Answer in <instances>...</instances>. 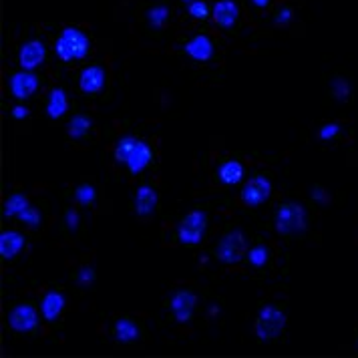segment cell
<instances>
[{"instance_id":"1","label":"cell","mask_w":358,"mask_h":358,"mask_svg":"<svg viewBox=\"0 0 358 358\" xmlns=\"http://www.w3.org/2000/svg\"><path fill=\"white\" fill-rule=\"evenodd\" d=\"M57 55L63 61H73V59H83L89 50V38L79 31V29H65L63 34L57 41Z\"/></svg>"},{"instance_id":"2","label":"cell","mask_w":358,"mask_h":358,"mask_svg":"<svg viewBox=\"0 0 358 358\" xmlns=\"http://www.w3.org/2000/svg\"><path fill=\"white\" fill-rule=\"evenodd\" d=\"M306 210L302 203H296V201H290V203H284L280 208V212L276 215V229L280 234H300L306 229Z\"/></svg>"},{"instance_id":"3","label":"cell","mask_w":358,"mask_h":358,"mask_svg":"<svg viewBox=\"0 0 358 358\" xmlns=\"http://www.w3.org/2000/svg\"><path fill=\"white\" fill-rule=\"evenodd\" d=\"M284 326H286L284 312L278 310L276 306H266L260 312V316H258L256 332H258V336H260L262 341H268V338H276Z\"/></svg>"},{"instance_id":"4","label":"cell","mask_w":358,"mask_h":358,"mask_svg":"<svg viewBox=\"0 0 358 358\" xmlns=\"http://www.w3.org/2000/svg\"><path fill=\"white\" fill-rule=\"evenodd\" d=\"M245 248H248V242H245L244 231L234 229L228 236H224V240L217 245V258L224 264H236L244 258Z\"/></svg>"},{"instance_id":"5","label":"cell","mask_w":358,"mask_h":358,"mask_svg":"<svg viewBox=\"0 0 358 358\" xmlns=\"http://www.w3.org/2000/svg\"><path fill=\"white\" fill-rule=\"evenodd\" d=\"M206 213L203 212H192L179 226V240L183 244H197L203 234H206Z\"/></svg>"},{"instance_id":"6","label":"cell","mask_w":358,"mask_h":358,"mask_svg":"<svg viewBox=\"0 0 358 358\" xmlns=\"http://www.w3.org/2000/svg\"><path fill=\"white\" fill-rule=\"evenodd\" d=\"M272 192V185L266 178H254L248 181V185L244 187V201L248 206H260L264 203Z\"/></svg>"},{"instance_id":"7","label":"cell","mask_w":358,"mask_h":358,"mask_svg":"<svg viewBox=\"0 0 358 358\" xmlns=\"http://www.w3.org/2000/svg\"><path fill=\"white\" fill-rule=\"evenodd\" d=\"M238 15H240V8L234 0H220L213 6V20L224 29H231L238 20Z\"/></svg>"},{"instance_id":"8","label":"cell","mask_w":358,"mask_h":358,"mask_svg":"<svg viewBox=\"0 0 358 358\" xmlns=\"http://www.w3.org/2000/svg\"><path fill=\"white\" fill-rule=\"evenodd\" d=\"M196 308V296L192 292H178L171 298V310H173V316L178 318V322H187L194 314Z\"/></svg>"},{"instance_id":"9","label":"cell","mask_w":358,"mask_h":358,"mask_svg":"<svg viewBox=\"0 0 358 358\" xmlns=\"http://www.w3.org/2000/svg\"><path fill=\"white\" fill-rule=\"evenodd\" d=\"M45 61V45L41 41H29L20 49V65L22 69H34Z\"/></svg>"},{"instance_id":"10","label":"cell","mask_w":358,"mask_h":358,"mask_svg":"<svg viewBox=\"0 0 358 358\" xmlns=\"http://www.w3.org/2000/svg\"><path fill=\"white\" fill-rule=\"evenodd\" d=\"M36 322H38V316H36V310L33 306H18L10 314V326L18 332L31 330L36 326Z\"/></svg>"},{"instance_id":"11","label":"cell","mask_w":358,"mask_h":358,"mask_svg":"<svg viewBox=\"0 0 358 358\" xmlns=\"http://www.w3.org/2000/svg\"><path fill=\"white\" fill-rule=\"evenodd\" d=\"M105 85V71L101 66H89L81 73V89L85 93H97Z\"/></svg>"},{"instance_id":"12","label":"cell","mask_w":358,"mask_h":358,"mask_svg":"<svg viewBox=\"0 0 358 358\" xmlns=\"http://www.w3.org/2000/svg\"><path fill=\"white\" fill-rule=\"evenodd\" d=\"M10 89H13V93L17 95L18 99H27L31 97L34 93V89H36V77L31 75V73H17L15 77H13V81H10Z\"/></svg>"},{"instance_id":"13","label":"cell","mask_w":358,"mask_h":358,"mask_svg":"<svg viewBox=\"0 0 358 358\" xmlns=\"http://www.w3.org/2000/svg\"><path fill=\"white\" fill-rule=\"evenodd\" d=\"M185 50L189 57H194L196 61H208L210 57L213 55V47L212 41L203 34H199L196 38H192L187 45H185Z\"/></svg>"},{"instance_id":"14","label":"cell","mask_w":358,"mask_h":358,"mask_svg":"<svg viewBox=\"0 0 358 358\" xmlns=\"http://www.w3.org/2000/svg\"><path fill=\"white\" fill-rule=\"evenodd\" d=\"M149 159H151V149H149V145L143 143V141H137L135 147H133V151H131L129 159H127V165H129V169L133 173H139V171L145 169Z\"/></svg>"},{"instance_id":"15","label":"cell","mask_w":358,"mask_h":358,"mask_svg":"<svg viewBox=\"0 0 358 358\" xmlns=\"http://www.w3.org/2000/svg\"><path fill=\"white\" fill-rule=\"evenodd\" d=\"M155 206H157V194L147 185L139 187L137 197H135V212L139 215H149L155 210Z\"/></svg>"},{"instance_id":"16","label":"cell","mask_w":358,"mask_h":358,"mask_svg":"<svg viewBox=\"0 0 358 358\" xmlns=\"http://www.w3.org/2000/svg\"><path fill=\"white\" fill-rule=\"evenodd\" d=\"M22 245H24V240L18 231H4L0 236V252L4 258H15Z\"/></svg>"},{"instance_id":"17","label":"cell","mask_w":358,"mask_h":358,"mask_svg":"<svg viewBox=\"0 0 358 358\" xmlns=\"http://www.w3.org/2000/svg\"><path fill=\"white\" fill-rule=\"evenodd\" d=\"M63 306H65V298H63L61 294H47V298L43 300V314H45V318H47V320H55V318L61 314Z\"/></svg>"},{"instance_id":"18","label":"cell","mask_w":358,"mask_h":358,"mask_svg":"<svg viewBox=\"0 0 358 358\" xmlns=\"http://www.w3.org/2000/svg\"><path fill=\"white\" fill-rule=\"evenodd\" d=\"M242 176H244V167L238 162H228L220 167V179H222L224 183H228V185L238 183V181L242 179Z\"/></svg>"},{"instance_id":"19","label":"cell","mask_w":358,"mask_h":358,"mask_svg":"<svg viewBox=\"0 0 358 358\" xmlns=\"http://www.w3.org/2000/svg\"><path fill=\"white\" fill-rule=\"evenodd\" d=\"M49 115L52 119H57V117H61V115L66 111V97H65V91L63 89H55L52 93H50V101H49Z\"/></svg>"},{"instance_id":"20","label":"cell","mask_w":358,"mask_h":358,"mask_svg":"<svg viewBox=\"0 0 358 358\" xmlns=\"http://www.w3.org/2000/svg\"><path fill=\"white\" fill-rule=\"evenodd\" d=\"M115 330H117V338L121 342H131L139 336V328L133 324L131 320H127V318L119 320L117 326H115Z\"/></svg>"},{"instance_id":"21","label":"cell","mask_w":358,"mask_h":358,"mask_svg":"<svg viewBox=\"0 0 358 358\" xmlns=\"http://www.w3.org/2000/svg\"><path fill=\"white\" fill-rule=\"evenodd\" d=\"M167 18H169V8L167 6H153V8H149L147 10V20H149V24L153 27V29H162L163 24L167 22Z\"/></svg>"},{"instance_id":"22","label":"cell","mask_w":358,"mask_h":358,"mask_svg":"<svg viewBox=\"0 0 358 358\" xmlns=\"http://www.w3.org/2000/svg\"><path fill=\"white\" fill-rule=\"evenodd\" d=\"M89 127H91V121L87 117H83V115H77V117H73V121L69 125V135L79 139V137H83L89 131Z\"/></svg>"},{"instance_id":"23","label":"cell","mask_w":358,"mask_h":358,"mask_svg":"<svg viewBox=\"0 0 358 358\" xmlns=\"http://www.w3.org/2000/svg\"><path fill=\"white\" fill-rule=\"evenodd\" d=\"M29 208V201L24 196H13L8 201H6V208H4V213L6 215H20Z\"/></svg>"},{"instance_id":"24","label":"cell","mask_w":358,"mask_h":358,"mask_svg":"<svg viewBox=\"0 0 358 358\" xmlns=\"http://www.w3.org/2000/svg\"><path fill=\"white\" fill-rule=\"evenodd\" d=\"M137 143V139H133V137H123L121 141H119V145H117V151H115V157H117V162H125L129 159L131 151H133V147Z\"/></svg>"},{"instance_id":"25","label":"cell","mask_w":358,"mask_h":358,"mask_svg":"<svg viewBox=\"0 0 358 358\" xmlns=\"http://www.w3.org/2000/svg\"><path fill=\"white\" fill-rule=\"evenodd\" d=\"M250 262L254 264V266H264L266 262H268V248L266 245H256L254 250H250Z\"/></svg>"},{"instance_id":"26","label":"cell","mask_w":358,"mask_h":358,"mask_svg":"<svg viewBox=\"0 0 358 358\" xmlns=\"http://www.w3.org/2000/svg\"><path fill=\"white\" fill-rule=\"evenodd\" d=\"M189 15L194 18H208V15H210V8H208V4L206 2H201V0H194V2H189Z\"/></svg>"},{"instance_id":"27","label":"cell","mask_w":358,"mask_h":358,"mask_svg":"<svg viewBox=\"0 0 358 358\" xmlns=\"http://www.w3.org/2000/svg\"><path fill=\"white\" fill-rule=\"evenodd\" d=\"M18 217H20L24 224H29L31 228H36V226L41 224V213H38V210H36V208H31V206H29L24 212L20 213Z\"/></svg>"},{"instance_id":"28","label":"cell","mask_w":358,"mask_h":358,"mask_svg":"<svg viewBox=\"0 0 358 358\" xmlns=\"http://www.w3.org/2000/svg\"><path fill=\"white\" fill-rule=\"evenodd\" d=\"M332 91H334V95L338 101H346L348 99V93H350V87H348V83L344 81V79H334L332 83Z\"/></svg>"},{"instance_id":"29","label":"cell","mask_w":358,"mask_h":358,"mask_svg":"<svg viewBox=\"0 0 358 358\" xmlns=\"http://www.w3.org/2000/svg\"><path fill=\"white\" fill-rule=\"evenodd\" d=\"M95 199V189L91 187V185H81L79 189H77V201L83 203V206H87V203H91Z\"/></svg>"},{"instance_id":"30","label":"cell","mask_w":358,"mask_h":358,"mask_svg":"<svg viewBox=\"0 0 358 358\" xmlns=\"http://www.w3.org/2000/svg\"><path fill=\"white\" fill-rule=\"evenodd\" d=\"M93 282V270L91 268H83L81 272H79V286H89Z\"/></svg>"},{"instance_id":"31","label":"cell","mask_w":358,"mask_h":358,"mask_svg":"<svg viewBox=\"0 0 358 358\" xmlns=\"http://www.w3.org/2000/svg\"><path fill=\"white\" fill-rule=\"evenodd\" d=\"M338 133V125H326L324 129L320 131V137L322 139H330V137H334Z\"/></svg>"},{"instance_id":"32","label":"cell","mask_w":358,"mask_h":358,"mask_svg":"<svg viewBox=\"0 0 358 358\" xmlns=\"http://www.w3.org/2000/svg\"><path fill=\"white\" fill-rule=\"evenodd\" d=\"M66 222H69V228L71 229H75L77 228V222H79V215H77V212H71L66 213Z\"/></svg>"},{"instance_id":"33","label":"cell","mask_w":358,"mask_h":358,"mask_svg":"<svg viewBox=\"0 0 358 358\" xmlns=\"http://www.w3.org/2000/svg\"><path fill=\"white\" fill-rule=\"evenodd\" d=\"M290 18H292V13H290L288 8H284V10L280 13V17L276 18V22H278V24H284V22H288Z\"/></svg>"},{"instance_id":"34","label":"cell","mask_w":358,"mask_h":358,"mask_svg":"<svg viewBox=\"0 0 358 358\" xmlns=\"http://www.w3.org/2000/svg\"><path fill=\"white\" fill-rule=\"evenodd\" d=\"M13 115H15L17 119H22V117H27V115H29V111H27L24 107H15V111H13Z\"/></svg>"},{"instance_id":"35","label":"cell","mask_w":358,"mask_h":358,"mask_svg":"<svg viewBox=\"0 0 358 358\" xmlns=\"http://www.w3.org/2000/svg\"><path fill=\"white\" fill-rule=\"evenodd\" d=\"M252 2H254L258 8H264V6H268V2H270V0H252Z\"/></svg>"},{"instance_id":"36","label":"cell","mask_w":358,"mask_h":358,"mask_svg":"<svg viewBox=\"0 0 358 358\" xmlns=\"http://www.w3.org/2000/svg\"><path fill=\"white\" fill-rule=\"evenodd\" d=\"M183 2H194V0H183Z\"/></svg>"}]
</instances>
